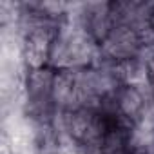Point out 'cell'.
<instances>
[{"label":"cell","mask_w":154,"mask_h":154,"mask_svg":"<svg viewBox=\"0 0 154 154\" xmlns=\"http://www.w3.org/2000/svg\"><path fill=\"white\" fill-rule=\"evenodd\" d=\"M143 47V42L140 38V33L127 26H116L109 38L100 45V51L107 63H116L122 60L136 58L140 56Z\"/></svg>","instance_id":"obj_2"},{"label":"cell","mask_w":154,"mask_h":154,"mask_svg":"<svg viewBox=\"0 0 154 154\" xmlns=\"http://www.w3.org/2000/svg\"><path fill=\"white\" fill-rule=\"evenodd\" d=\"M80 27L89 35V38L100 47L112 29L116 27V18L112 13V2H98V4H84L78 13Z\"/></svg>","instance_id":"obj_1"},{"label":"cell","mask_w":154,"mask_h":154,"mask_svg":"<svg viewBox=\"0 0 154 154\" xmlns=\"http://www.w3.org/2000/svg\"><path fill=\"white\" fill-rule=\"evenodd\" d=\"M143 62H145V72H147V84L154 91V49H150V53Z\"/></svg>","instance_id":"obj_4"},{"label":"cell","mask_w":154,"mask_h":154,"mask_svg":"<svg viewBox=\"0 0 154 154\" xmlns=\"http://www.w3.org/2000/svg\"><path fill=\"white\" fill-rule=\"evenodd\" d=\"M149 24H150V27H152V31H154V6H152V11H150V20H149Z\"/></svg>","instance_id":"obj_5"},{"label":"cell","mask_w":154,"mask_h":154,"mask_svg":"<svg viewBox=\"0 0 154 154\" xmlns=\"http://www.w3.org/2000/svg\"><path fill=\"white\" fill-rule=\"evenodd\" d=\"M114 105L118 114L138 127L145 118H147V96L141 89V85H132V84H122L118 91L114 93Z\"/></svg>","instance_id":"obj_3"}]
</instances>
